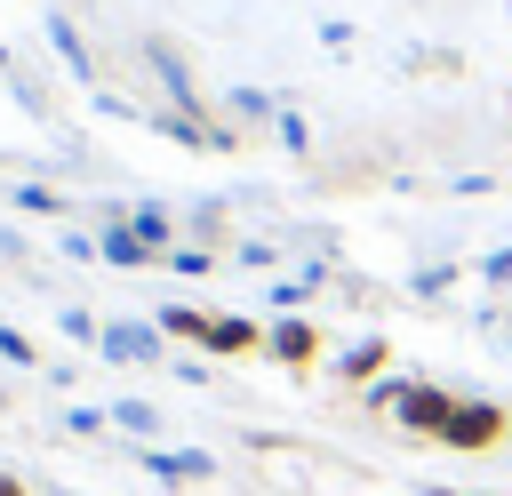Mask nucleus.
<instances>
[{
    "mask_svg": "<svg viewBox=\"0 0 512 496\" xmlns=\"http://www.w3.org/2000/svg\"><path fill=\"white\" fill-rule=\"evenodd\" d=\"M0 496H32V488H24V480H8V472H0Z\"/></svg>",
    "mask_w": 512,
    "mask_h": 496,
    "instance_id": "obj_3",
    "label": "nucleus"
},
{
    "mask_svg": "<svg viewBox=\"0 0 512 496\" xmlns=\"http://www.w3.org/2000/svg\"><path fill=\"white\" fill-rule=\"evenodd\" d=\"M168 328H176V336H208L216 352H248V344H256V328H224V320H208V312H176Z\"/></svg>",
    "mask_w": 512,
    "mask_h": 496,
    "instance_id": "obj_2",
    "label": "nucleus"
},
{
    "mask_svg": "<svg viewBox=\"0 0 512 496\" xmlns=\"http://www.w3.org/2000/svg\"><path fill=\"white\" fill-rule=\"evenodd\" d=\"M400 416H408L416 432L448 440V448H472V456H488V448L504 440V408H488V400H456V392H408Z\"/></svg>",
    "mask_w": 512,
    "mask_h": 496,
    "instance_id": "obj_1",
    "label": "nucleus"
}]
</instances>
